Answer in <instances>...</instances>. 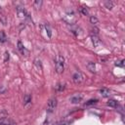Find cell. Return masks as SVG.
I'll use <instances>...</instances> for the list:
<instances>
[{"mask_svg": "<svg viewBox=\"0 0 125 125\" xmlns=\"http://www.w3.org/2000/svg\"><path fill=\"white\" fill-rule=\"evenodd\" d=\"M92 42H93L94 47H97L101 43V40L99 39V37L97 35H92Z\"/></svg>", "mask_w": 125, "mask_h": 125, "instance_id": "7c38bea8", "label": "cell"}, {"mask_svg": "<svg viewBox=\"0 0 125 125\" xmlns=\"http://www.w3.org/2000/svg\"><path fill=\"white\" fill-rule=\"evenodd\" d=\"M115 65H117V66H121V67H123V66H124V60H122V61H120V62H116V63H115Z\"/></svg>", "mask_w": 125, "mask_h": 125, "instance_id": "7402d4cb", "label": "cell"}, {"mask_svg": "<svg viewBox=\"0 0 125 125\" xmlns=\"http://www.w3.org/2000/svg\"><path fill=\"white\" fill-rule=\"evenodd\" d=\"M57 89H58V91H62V90H63L64 89V84H59L58 86H57Z\"/></svg>", "mask_w": 125, "mask_h": 125, "instance_id": "603a6c76", "label": "cell"}, {"mask_svg": "<svg viewBox=\"0 0 125 125\" xmlns=\"http://www.w3.org/2000/svg\"><path fill=\"white\" fill-rule=\"evenodd\" d=\"M7 41V36L6 33L3 30H0V42L1 43H5Z\"/></svg>", "mask_w": 125, "mask_h": 125, "instance_id": "4fadbf2b", "label": "cell"}, {"mask_svg": "<svg viewBox=\"0 0 125 125\" xmlns=\"http://www.w3.org/2000/svg\"><path fill=\"white\" fill-rule=\"evenodd\" d=\"M90 22L92 24H97V23H99V20L95 16H91L90 17Z\"/></svg>", "mask_w": 125, "mask_h": 125, "instance_id": "ac0fdd59", "label": "cell"}, {"mask_svg": "<svg viewBox=\"0 0 125 125\" xmlns=\"http://www.w3.org/2000/svg\"><path fill=\"white\" fill-rule=\"evenodd\" d=\"M9 58H10L9 53L8 52H5V54H4V62H8L9 61Z\"/></svg>", "mask_w": 125, "mask_h": 125, "instance_id": "ffe728a7", "label": "cell"}, {"mask_svg": "<svg viewBox=\"0 0 125 125\" xmlns=\"http://www.w3.org/2000/svg\"><path fill=\"white\" fill-rule=\"evenodd\" d=\"M97 103H98V99H91V100H89L85 103V105H93Z\"/></svg>", "mask_w": 125, "mask_h": 125, "instance_id": "5bb4252c", "label": "cell"}, {"mask_svg": "<svg viewBox=\"0 0 125 125\" xmlns=\"http://www.w3.org/2000/svg\"><path fill=\"white\" fill-rule=\"evenodd\" d=\"M87 68L91 71V72H96V64L93 62H87Z\"/></svg>", "mask_w": 125, "mask_h": 125, "instance_id": "9c48e42d", "label": "cell"}, {"mask_svg": "<svg viewBox=\"0 0 125 125\" xmlns=\"http://www.w3.org/2000/svg\"><path fill=\"white\" fill-rule=\"evenodd\" d=\"M82 100H83V95L77 94V95H74L70 98V103L71 104H79Z\"/></svg>", "mask_w": 125, "mask_h": 125, "instance_id": "8992f818", "label": "cell"}, {"mask_svg": "<svg viewBox=\"0 0 125 125\" xmlns=\"http://www.w3.org/2000/svg\"><path fill=\"white\" fill-rule=\"evenodd\" d=\"M45 27H46V30H47V33H48V37H49V38H51V36H52V33H51V30H50V28H49V25H46Z\"/></svg>", "mask_w": 125, "mask_h": 125, "instance_id": "44dd1931", "label": "cell"}, {"mask_svg": "<svg viewBox=\"0 0 125 125\" xmlns=\"http://www.w3.org/2000/svg\"><path fill=\"white\" fill-rule=\"evenodd\" d=\"M72 80H73V82H74L75 84H80V83H82L83 80H84V75L82 74V72L76 71V72L72 75Z\"/></svg>", "mask_w": 125, "mask_h": 125, "instance_id": "3957f363", "label": "cell"}, {"mask_svg": "<svg viewBox=\"0 0 125 125\" xmlns=\"http://www.w3.org/2000/svg\"><path fill=\"white\" fill-rule=\"evenodd\" d=\"M42 1L41 0H36V1H34L33 2V6H34V8H36V9H40L41 8V6H42Z\"/></svg>", "mask_w": 125, "mask_h": 125, "instance_id": "9a60e30c", "label": "cell"}, {"mask_svg": "<svg viewBox=\"0 0 125 125\" xmlns=\"http://www.w3.org/2000/svg\"><path fill=\"white\" fill-rule=\"evenodd\" d=\"M0 11H1V7H0Z\"/></svg>", "mask_w": 125, "mask_h": 125, "instance_id": "d4e9b609", "label": "cell"}, {"mask_svg": "<svg viewBox=\"0 0 125 125\" xmlns=\"http://www.w3.org/2000/svg\"><path fill=\"white\" fill-rule=\"evenodd\" d=\"M79 12H80L83 16H87V15L89 14V9H88V7H86V6H81V7L79 8Z\"/></svg>", "mask_w": 125, "mask_h": 125, "instance_id": "8fae6325", "label": "cell"}, {"mask_svg": "<svg viewBox=\"0 0 125 125\" xmlns=\"http://www.w3.org/2000/svg\"><path fill=\"white\" fill-rule=\"evenodd\" d=\"M63 19H64V21H65L66 22H68V23H73L74 21H75V16H74V14H73L72 12H70V13H66V14L64 15Z\"/></svg>", "mask_w": 125, "mask_h": 125, "instance_id": "277c9868", "label": "cell"}, {"mask_svg": "<svg viewBox=\"0 0 125 125\" xmlns=\"http://www.w3.org/2000/svg\"><path fill=\"white\" fill-rule=\"evenodd\" d=\"M17 13H18V16L20 17V18H28V14H27V12L25 11V9L24 8H22V7H17Z\"/></svg>", "mask_w": 125, "mask_h": 125, "instance_id": "5b68a950", "label": "cell"}, {"mask_svg": "<svg viewBox=\"0 0 125 125\" xmlns=\"http://www.w3.org/2000/svg\"><path fill=\"white\" fill-rule=\"evenodd\" d=\"M68 124H69V122H63V123H60L58 125H68Z\"/></svg>", "mask_w": 125, "mask_h": 125, "instance_id": "cb8c5ba5", "label": "cell"}, {"mask_svg": "<svg viewBox=\"0 0 125 125\" xmlns=\"http://www.w3.org/2000/svg\"><path fill=\"white\" fill-rule=\"evenodd\" d=\"M106 104H107L108 106H110V107H117V106H118V102H117L116 100L110 99V100L107 101Z\"/></svg>", "mask_w": 125, "mask_h": 125, "instance_id": "ba28073f", "label": "cell"}, {"mask_svg": "<svg viewBox=\"0 0 125 125\" xmlns=\"http://www.w3.org/2000/svg\"><path fill=\"white\" fill-rule=\"evenodd\" d=\"M64 68V58L62 55H58L56 57V71L61 74L62 73Z\"/></svg>", "mask_w": 125, "mask_h": 125, "instance_id": "6da1fadb", "label": "cell"}, {"mask_svg": "<svg viewBox=\"0 0 125 125\" xmlns=\"http://www.w3.org/2000/svg\"><path fill=\"white\" fill-rule=\"evenodd\" d=\"M57 104H58L57 99H56V98H51V99L48 101V103H47V111H48V112H53L54 109L56 108Z\"/></svg>", "mask_w": 125, "mask_h": 125, "instance_id": "7a4b0ae2", "label": "cell"}, {"mask_svg": "<svg viewBox=\"0 0 125 125\" xmlns=\"http://www.w3.org/2000/svg\"><path fill=\"white\" fill-rule=\"evenodd\" d=\"M18 49H19V51L21 52V55H23V56H27V55L29 54L28 50H26V49H25V47L22 45V43H21V41H19V42H18Z\"/></svg>", "mask_w": 125, "mask_h": 125, "instance_id": "52a82bcc", "label": "cell"}, {"mask_svg": "<svg viewBox=\"0 0 125 125\" xmlns=\"http://www.w3.org/2000/svg\"><path fill=\"white\" fill-rule=\"evenodd\" d=\"M34 63H35V65L37 66L38 69H42V64H41V61H40V60L36 59V60L34 61Z\"/></svg>", "mask_w": 125, "mask_h": 125, "instance_id": "d6986e66", "label": "cell"}, {"mask_svg": "<svg viewBox=\"0 0 125 125\" xmlns=\"http://www.w3.org/2000/svg\"><path fill=\"white\" fill-rule=\"evenodd\" d=\"M100 94H101L103 97L106 98V97H109V95H110V91H109L107 88H103V89L100 90Z\"/></svg>", "mask_w": 125, "mask_h": 125, "instance_id": "30bf717a", "label": "cell"}, {"mask_svg": "<svg viewBox=\"0 0 125 125\" xmlns=\"http://www.w3.org/2000/svg\"><path fill=\"white\" fill-rule=\"evenodd\" d=\"M30 102H31V96L30 95H25L23 97V103H24V104H27Z\"/></svg>", "mask_w": 125, "mask_h": 125, "instance_id": "e0dca14e", "label": "cell"}, {"mask_svg": "<svg viewBox=\"0 0 125 125\" xmlns=\"http://www.w3.org/2000/svg\"><path fill=\"white\" fill-rule=\"evenodd\" d=\"M104 4L105 8H106V9H108V10H111V9L113 8V3H112L111 1H105Z\"/></svg>", "mask_w": 125, "mask_h": 125, "instance_id": "2e32d148", "label": "cell"}]
</instances>
